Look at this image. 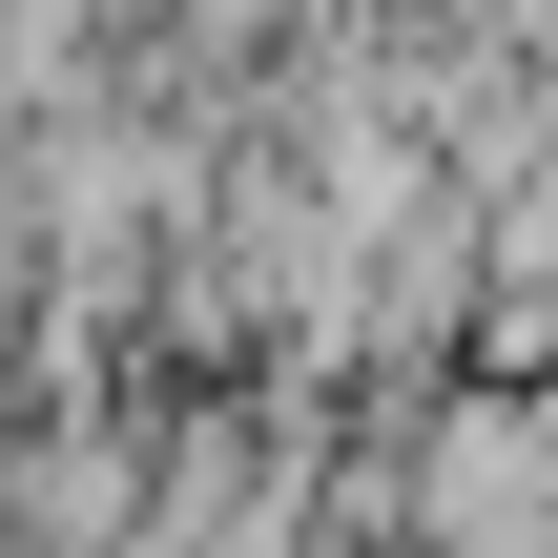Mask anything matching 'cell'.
Listing matches in <instances>:
<instances>
[{"mask_svg": "<svg viewBox=\"0 0 558 558\" xmlns=\"http://www.w3.org/2000/svg\"><path fill=\"white\" fill-rule=\"evenodd\" d=\"M414 538H558V414L538 393H476L414 435Z\"/></svg>", "mask_w": 558, "mask_h": 558, "instance_id": "1", "label": "cell"}, {"mask_svg": "<svg viewBox=\"0 0 558 558\" xmlns=\"http://www.w3.org/2000/svg\"><path fill=\"white\" fill-rule=\"evenodd\" d=\"M0 518H21L41 558H104V538H145V456H124V435H21Z\"/></svg>", "mask_w": 558, "mask_h": 558, "instance_id": "2", "label": "cell"}]
</instances>
